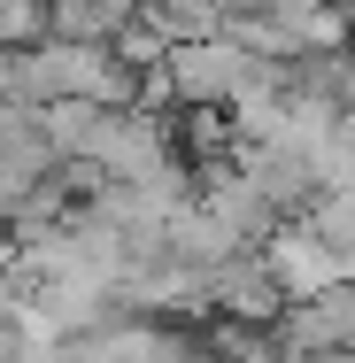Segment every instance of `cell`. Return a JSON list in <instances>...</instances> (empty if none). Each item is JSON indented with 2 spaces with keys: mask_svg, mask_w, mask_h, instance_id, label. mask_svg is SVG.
Segmentation results:
<instances>
[{
  "mask_svg": "<svg viewBox=\"0 0 355 363\" xmlns=\"http://www.w3.org/2000/svg\"><path fill=\"white\" fill-rule=\"evenodd\" d=\"M263 263H271V279H278V294H286V309L293 301H317V294H340L348 286V263L309 232V224H286L278 240L263 247Z\"/></svg>",
  "mask_w": 355,
  "mask_h": 363,
  "instance_id": "cell-3",
  "label": "cell"
},
{
  "mask_svg": "<svg viewBox=\"0 0 355 363\" xmlns=\"http://www.w3.org/2000/svg\"><path fill=\"white\" fill-rule=\"evenodd\" d=\"M209 294H216V317H232V325L278 333V317H286V294H278V279H271L263 255H232L224 271H209Z\"/></svg>",
  "mask_w": 355,
  "mask_h": 363,
  "instance_id": "cell-4",
  "label": "cell"
},
{
  "mask_svg": "<svg viewBox=\"0 0 355 363\" xmlns=\"http://www.w3.org/2000/svg\"><path fill=\"white\" fill-rule=\"evenodd\" d=\"M132 23H140V8H101V0L55 8V39H62V47H124Z\"/></svg>",
  "mask_w": 355,
  "mask_h": 363,
  "instance_id": "cell-5",
  "label": "cell"
},
{
  "mask_svg": "<svg viewBox=\"0 0 355 363\" xmlns=\"http://www.w3.org/2000/svg\"><path fill=\"white\" fill-rule=\"evenodd\" d=\"M16 263H23V247H16L8 232H0V279H16Z\"/></svg>",
  "mask_w": 355,
  "mask_h": 363,
  "instance_id": "cell-7",
  "label": "cell"
},
{
  "mask_svg": "<svg viewBox=\"0 0 355 363\" xmlns=\"http://www.w3.org/2000/svg\"><path fill=\"white\" fill-rule=\"evenodd\" d=\"M201 209H209V217L224 224V232H232L247 255H263V247L286 232V217L271 209V194H263V186L240 170V162H224V170H201Z\"/></svg>",
  "mask_w": 355,
  "mask_h": 363,
  "instance_id": "cell-2",
  "label": "cell"
},
{
  "mask_svg": "<svg viewBox=\"0 0 355 363\" xmlns=\"http://www.w3.org/2000/svg\"><path fill=\"white\" fill-rule=\"evenodd\" d=\"M301 224H309V232H317V240L348 263V279H355V194H325V201H317Z\"/></svg>",
  "mask_w": 355,
  "mask_h": 363,
  "instance_id": "cell-6",
  "label": "cell"
},
{
  "mask_svg": "<svg viewBox=\"0 0 355 363\" xmlns=\"http://www.w3.org/2000/svg\"><path fill=\"white\" fill-rule=\"evenodd\" d=\"M93 162H101L116 186H147V178H162V170L178 162V140H170V124L147 116V108H108V116H101V140H93Z\"/></svg>",
  "mask_w": 355,
  "mask_h": 363,
  "instance_id": "cell-1",
  "label": "cell"
}]
</instances>
